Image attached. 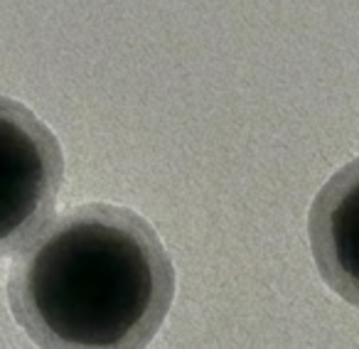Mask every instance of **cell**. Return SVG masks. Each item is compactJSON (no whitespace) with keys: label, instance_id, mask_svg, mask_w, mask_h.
<instances>
[{"label":"cell","instance_id":"6da1fadb","mask_svg":"<svg viewBox=\"0 0 359 349\" xmlns=\"http://www.w3.org/2000/svg\"><path fill=\"white\" fill-rule=\"evenodd\" d=\"M175 285L172 259L145 217L86 202L22 246L8 305L37 349H145L172 308Z\"/></svg>","mask_w":359,"mask_h":349},{"label":"cell","instance_id":"7a4b0ae2","mask_svg":"<svg viewBox=\"0 0 359 349\" xmlns=\"http://www.w3.org/2000/svg\"><path fill=\"white\" fill-rule=\"evenodd\" d=\"M65 185V153L25 104L0 96V259L22 249L52 217Z\"/></svg>","mask_w":359,"mask_h":349},{"label":"cell","instance_id":"3957f363","mask_svg":"<svg viewBox=\"0 0 359 349\" xmlns=\"http://www.w3.org/2000/svg\"><path fill=\"white\" fill-rule=\"evenodd\" d=\"M308 236L320 278L359 310V158L320 187L310 205Z\"/></svg>","mask_w":359,"mask_h":349}]
</instances>
